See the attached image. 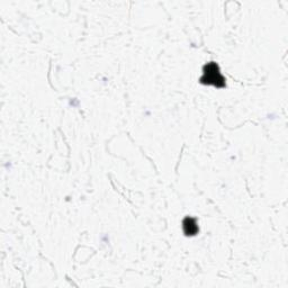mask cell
<instances>
[{
	"label": "cell",
	"instance_id": "7a4b0ae2",
	"mask_svg": "<svg viewBox=\"0 0 288 288\" xmlns=\"http://www.w3.org/2000/svg\"><path fill=\"white\" fill-rule=\"evenodd\" d=\"M183 227L186 235H196L198 232V225H197L195 218L186 217L183 222Z\"/></svg>",
	"mask_w": 288,
	"mask_h": 288
},
{
	"label": "cell",
	"instance_id": "6da1fadb",
	"mask_svg": "<svg viewBox=\"0 0 288 288\" xmlns=\"http://www.w3.org/2000/svg\"><path fill=\"white\" fill-rule=\"evenodd\" d=\"M201 82L204 84H212V86H215L217 88L225 87V78L222 76L219 68L215 62H211V63H207L204 67Z\"/></svg>",
	"mask_w": 288,
	"mask_h": 288
}]
</instances>
